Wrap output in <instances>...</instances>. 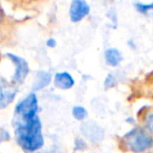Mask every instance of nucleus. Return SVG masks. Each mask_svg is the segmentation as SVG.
<instances>
[{"label": "nucleus", "instance_id": "obj_16", "mask_svg": "<svg viewBox=\"0 0 153 153\" xmlns=\"http://www.w3.org/2000/svg\"><path fill=\"white\" fill-rule=\"evenodd\" d=\"M147 125H148V128L153 133V113L149 114L148 117H147Z\"/></svg>", "mask_w": 153, "mask_h": 153}, {"label": "nucleus", "instance_id": "obj_5", "mask_svg": "<svg viewBox=\"0 0 153 153\" xmlns=\"http://www.w3.org/2000/svg\"><path fill=\"white\" fill-rule=\"evenodd\" d=\"M17 92L18 88L15 83H11L5 78H0V110L14 102Z\"/></svg>", "mask_w": 153, "mask_h": 153}, {"label": "nucleus", "instance_id": "obj_11", "mask_svg": "<svg viewBox=\"0 0 153 153\" xmlns=\"http://www.w3.org/2000/svg\"><path fill=\"white\" fill-rule=\"evenodd\" d=\"M72 115L78 121H84L87 117V110L83 106H74L72 108Z\"/></svg>", "mask_w": 153, "mask_h": 153}, {"label": "nucleus", "instance_id": "obj_10", "mask_svg": "<svg viewBox=\"0 0 153 153\" xmlns=\"http://www.w3.org/2000/svg\"><path fill=\"white\" fill-rule=\"evenodd\" d=\"M105 61L111 67L117 66L123 60L122 53L117 48H108L105 51Z\"/></svg>", "mask_w": 153, "mask_h": 153}, {"label": "nucleus", "instance_id": "obj_7", "mask_svg": "<svg viewBox=\"0 0 153 153\" xmlns=\"http://www.w3.org/2000/svg\"><path fill=\"white\" fill-rule=\"evenodd\" d=\"M90 7L86 0H72L69 7V17L72 22H79L89 14Z\"/></svg>", "mask_w": 153, "mask_h": 153}, {"label": "nucleus", "instance_id": "obj_6", "mask_svg": "<svg viewBox=\"0 0 153 153\" xmlns=\"http://www.w3.org/2000/svg\"><path fill=\"white\" fill-rule=\"evenodd\" d=\"M81 133L86 140L94 144H99L101 143L105 137V131L100 125L94 121H87L84 122L81 125Z\"/></svg>", "mask_w": 153, "mask_h": 153}, {"label": "nucleus", "instance_id": "obj_14", "mask_svg": "<svg viewBox=\"0 0 153 153\" xmlns=\"http://www.w3.org/2000/svg\"><path fill=\"white\" fill-rule=\"evenodd\" d=\"M87 148V145H86V142L81 137H76V140H74V150H79V151H83Z\"/></svg>", "mask_w": 153, "mask_h": 153}, {"label": "nucleus", "instance_id": "obj_17", "mask_svg": "<svg viewBox=\"0 0 153 153\" xmlns=\"http://www.w3.org/2000/svg\"><path fill=\"white\" fill-rule=\"evenodd\" d=\"M46 45L48 47H51V48H53V47H56V45H57V41L53 38H49L48 40L46 41Z\"/></svg>", "mask_w": 153, "mask_h": 153}, {"label": "nucleus", "instance_id": "obj_4", "mask_svg": "<svg viewBox=\"0 0 153 153\" xmlns=\"http://www.w3.org/2000/svg\"><path fill=\"white\" fill-rule=\"evenodd\" d=\"M7 58L10 59V61L14 64L15 66V72L13 74V82L15 84H22L24 81H25L26 76H27L28 72H30V66H28V63L26 62L25 59L19 57L17 55H14V53H7Z\"/></svg>", "mask_w": 153, "mask_h": 153}, {"label": "nucleus", "instance_id": "obj_1", "mask_svg": "<svg viewBox=\"0 0 153 153\" xmlns=\"http://www.w3.org/2000/svg\"><path fill=\"white\" fill-rule=\"evenodd\" d=\"M13 126L16 140L24 151L34 153L44 146L42 123L39 115L26 120L13 121Z\"/></svg>", "mask_w": 153, "mask_h": 153}, {"label": "nucleus", "instance_id": "obj_13", "mask_svg": "<svg viewBox=\"0 0 153 153\" xmlns=\"http://www.w3.org/2000/svg\"><path fill=\"white\" fill-rule=\"evenodd\" d=\"M105 88L108 89V88H111L117 84V79H115V76L113 74H109L108 76H106V79H105Z\"/></svg>", "mask_w": 153, "mask_h": 153}, {"label": "nucleus", "instance_id": "obj_9", "mask_svg": "<svg viewBox=\"0 0 153 153\" xmlns=\"http://www.w3.org/2000/svg\"><path fill=\"white\" fill-rule=\"evenodd\" d=\"M51 81V74L48 71L45 70H39L37 71L36 76H35L34 83H33V90L38 91V90L43 89L46 87Z\"/></svg>", "mask_w": 153, "mask_h": 153}, {"label": "nucleus", "instance_id": "obj_18", "mask_svg": "<svg viewBox=\"0 0 153 153\" xmlns=\"http://www.w3.org/2000/svg\"><path fill=\"white\" fill-rule=\"evenodd\" d=\"M1 20H2V11L0 9V22H1Z\"/></svg>", "mask_w": 153, "mask_h": 153}, {"label": "nucleus", "instance_id": "obj_2", "mask_svg": "<svg viewBox=\"0 0 153 153\" xmlns=\"http://www.w3.org/2000/svg\"><path fill=\"white\" fill-rule=\"evenodd\" d=\"M122 144L130 152L142 153L153 147V137L145 129L135 127L122 137Z\"/></svg>", "mask_w": 153, "mask_h": 153}, {"label": "nucleus", "instance_id": "obj_12", "mask_svg": "<svg viewBox=\"0 0 153 153\" xmlns=\"http://www.w3.org/2000/svg\"><path fill=\"white\" fill-rule=\"evenodd\" d=\"M136 11L146 16H153V3L144 4V3H135L134 4Z\"/></svg>", "mask_w": 153, "mask_h": 153}, {"label": "nucleus", "instance_id": "obj_3", "mask_svg": "<svg viewBox=\"0 0 153 153\" xmlns=\"http://www.w3.org/2000/svg\"><path fill=\"white\" fill-rule=\"evenodd\" d=\"M38 98L35 92H32L16 105L13 121L26 120L36 117L38 115Z\"/></svg>", "mask_w": 153, "mask_h": 153}, {"label": "nucleus", "instance_id": "obj_15", "mask_svg": "<svg viewBox=\"0 0 153 153\" xmlns=\"http://www.w3.org/2000/svg\"><path fill=\"white\" fill-rule=\"evenodd\" d=\"M9 138H10L9 132L5 131V130H3V129H0V143L5 142V140H7Z\"/></svg>", "mask_w": 153, "mask_h": 153}, {"label": "nucleus", "instance_id": "obj_8", "mask_svg": "<svg viewBox=\"0 0 153 153\" xmlns=\"http://www.w3.org/2000/svg\"><path fill=\"white\" fill-rule=\"evenodd\" d=\"M55 85L57 88L62 90H67L74 87V80L70 74L66 71L57 72L55 74Z\"/></svg>", "mask_w": 153, "mask_h": 153}, {"label": "nucleus", "instance_id": "obj_19", "mask_svg": "<svg viewBox=\"0 0 153 153\" xmlns=\"http://www.w3.org/2000/svg\"><path fill=\"white\" fill-rule=\"evenodd\" d=\"M26 1H37V0H26Z\"/></svg>", "mask_w": 153, "mask_h": 153}]
</instances>
